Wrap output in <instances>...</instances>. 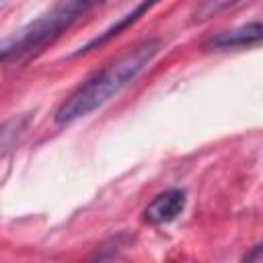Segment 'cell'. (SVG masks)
I'll return each instance as SVG.
<instances>
[{"mask_svg": "<svg viewBox=\"0 0 263 263\" xmlns=\"http://www.w3.org/2000/svg\"><path fill=\"white\" fill-rule=\"evenodd\" d=\"M160 49L162 39L158 37H148L127 47L123 53L113 58L105 68H101L80 86H76L55 109L53 121L58 125H68L109 103L154 62Z\"/></svg>", "mask_w": 263, "mask_h": 263, "instance_id": "cell-1", "label": "cell"}, {"mask_svg": "<svg viewBox=\"0 0 263 263\" xmlns=\"http://www.w3.org/2000/svg\"><path fill=\"white\" fill-rule=\"evenodd\" d=\"M105 0H58L49 10L0 39V66L10 62H27L43 47L51 45L84 14L103 4Z\"/></svg>", "mask_w": 263, "mask_h": 263, "instance_id": "cell-2", "label": "cell"}, {"mask_svg": "<svg viewBox=\"0 0 263 263\" xmlns=\"http://www.w3.org/2000/svg\"><path fill=\"white\" fill-rule=\"evenodd\" d=\"M263 35V27L259 21L228 29V31H220L216 35H210L201 47L208 51H222V49H236V47H249V45H257L261 41Z\"/></svg>", "mask_w": 263, "mask_h": 263, "instance_id": "cell-3", "label": "cell"}, {"mask_svg": "<svg viewBox=\"0 0 263 263\" xmlns=\"http://www.w3.org/2000/svg\"><path fill=\"white\" fill-rule=\"evenodd\" d=\"M187 203V195L183 189H166L158 193L146 208H144V222L160 226L177 220Z\"/></svg>", "mask_w": 263, "mask_h": 263, "instance_id": "cell-4", "label": "cell"}, {"mask_svg": "<svg viewBox=\"0 0 263 263\" xmlns=\"http://www.w3.org/2000/svg\"><path fill=\"white\" fill-rule=\"evenodd\" d=\"M158 2H160V0H140V2H138V4H136V6H134L129 12H127V14H123V16H121L117 23H113V25H111L109 29H105L101 35H97V37H92L88 43H84V45H82V47H80V49H78L74 55H82V53H88V51L97 49L99 45H105L107 41H111L113 37H117L121 31H125L129 25H134L138 18H142V16H144L148 10H152V8H154Z\"/></svg>", "mask_w": 263, "mask_h": 263, "instance_id": "cell-5", "label": "cell"}, {"mask_svg": "<svg viewBox=\"0 0 263 263\" xmlns=\"http://www.w3.org/2000/svg\"><path fill=\"white\" fill-rule=\"evenodd\" d=\"M31 119H33L31 113H21V115H12L0 123V158L6 156L14 146H18V142L29 132Z\"/></svg>", "mask_w": 263, "mask_h": 263, "instance_id": "cell-6", "label": "cell"}, {"mask_svg": "<svg viewBox=\"0 0 263 263\" xmlns=\"http://www.w3.org/2000/svg\"><path fill=\"white\" fill-rule=\"evenodd\" d=\"M238 2H242V0H201L191 12V23H203Z\"/></svg>", "mask_w": 263, "mask_h": 263, "instance_id": "cell-7", "label": "cell"}, {"mask_svg": "<svg viewBox=\"0 0 263 263\" xmlns=\"http://www.w3.org/2000/svg\"><path fill=\"white\" fill-rule=\"evenodd\" d=\"M245 261H249V263H251V261H253V263H261V261H263V245H261V242L255 245L253 251L245 255Z\"/></svg>", "mask_w": 263, "mask_h": 263, "instance_id": "cell-8", "label": "cell"}]
</instances>
